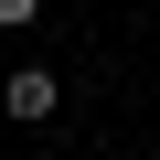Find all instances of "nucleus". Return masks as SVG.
Here are the masks:
<instances>
[{
	"label": "nucleus",
	"instance_id": "f257e3e1",
	"mask_svg": "<svg viewBox=\"0 0 160 160\" xmlns=\"http://www.w3.org/2000/svg\"><path fill=\"white\" fill-rule=\"evenodd\" d=\"M0 107H11V118H53V107H64V75H53V64H11Z\"/></svg>",
	"mask_w": 160,
	"mask_h": 160
}]
</instances>
